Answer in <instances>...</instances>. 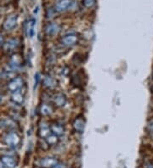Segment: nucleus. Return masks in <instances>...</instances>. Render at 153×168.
Masks as SVG:
<instances>
[{"instance_id": "nucleus-1", "label": "nucleus", "mask_w": 153, "mask_h": 168, "mask_svg": "<svg viewBox=\"0 0 153 168\" xmlns=\"http://www.w3.org/2000/svg\"><path fill=\"white\" fill-rule=\"evenodd\" d=\"M4 143L11 148H15L21 143V137L15 132H10L4 136Z\"/></svg>"}, {"instance_id": "nucleus-2", "label": "nucleus", "mask_w": 153, "mask_h": 168, "mask_svg": "<svg viewBox=\"0 0 153 168\" xmlns=\"http://www.w3.org/2000/svg\"><path fill=\"white\" fill-rule=\"evenodd\" d=\"M23 84H24V81H23V79H22V77H15V78H13L10 82H8L7 88L9 91L14 93V92H16L18 91V90H20V89L22 88Z\"/></svg>"}, {"instance_id": "nucleus-3", "label": "nucleus", "mask_w": 153, "mask_h": 168, "mask_svg": "<svg viewBox=\"0 0 153 168\" xmlns=\"http://www.w3.org/2000/svg\"><path fill=\"white\" fill-rule=\"evenodd\" d=\"M59 163V161L55 157H45L39 160L37 162L38 167L41 168H55Z\"/></svg>"}, {"instance_id": "nucleus-4", "label": "nucleus", "mask_w": 153, "mask_h": 168, "mask_svg": "<svg viewBox=\"0 0 153 168\" xmlns=\"http://www.w3.org/2000/svg\"><path fill=\"white\" fill-rule=\"evenodd\" d=\"M17 19L18 16L17 15H10L5 19L3 24V28L5 31H10V30L14 29L17 24Z\"/></svg>"}, {"instance_id": "nucleus-5", "label": "nucleus", "mask_w": 153, "mask_h": 168, "mask_svg": "<svg viewBox=\"0 0 153 168\" xmlns=\"http://www.w3.org/2000/svg\"><path fill=\"white\" fill-rule=\"evenodd\" d=\"M78 41V37L75 34H68V35H66L65 37H63L61 38V44L64 45V46H66V47H71V46H73L77 43Z\"/></svg>"}, {"instance_id": "nucleus-6", "label": "nucleus", "mask_w": 153, "mask_h": 168, "mask_svg": "<svg viewBox=\"0 0 153 168\" xmlns=\"http://www.w3.org/2000/svg\"><path fill=\"white\" fill-rule=\"evenodd\" d=\"M19 45V42L17 39L15 38H11L10 40H8L7 42H4L3 48H4V52L6 53H10V52L15 51V49L17 48Z\"/></svg>"}, {"instance_id": "nucleus-7", "label": "nucleus", "mask_w": 153, "mask_h": 168, "mask_svg": "<svg viewBox=\"0 0 153 168\" xmlns=\"http://www.w3.org/2000/svg\"><path fill=\"white\" fill-rule=\"evenodd\" d=\"M72 4V0H60L57 2V4H55V10L56 12H64L67 10Z\"/></svg>"}, {"instance_id": "nucleus-8", "label": "nucleus", "mask_w": 153, "mask_h": 168, "mask_svg": "<svg viewBox=\"0 0 153 168\" xmlns=\"http://www.w3.org/2000/svg\"><path fill=\"white\" fill-rule=\"evenodd\" d=\"M73 127L74 130L77 132H83L84 131V128H85V120L82 117L76 118L73 121Z\"/></svg>"}, {"instance_id": "nucleus-9", "label": "nucleus", "mask_w": 153, "mask_h": 168, "mask_svg": "<svg viewBox=\"0 0 153 168\" xmlns=\"http://www.w3.org/2000/svg\"><path fill=\"white\" fill-rule=\"evenodd\" d=\"M5 167L7 168H15L16 163H15L14 158L10 155H3L0 159Z\"/></svg>"}, {"instance_id": "nucleus-10", "label": "nucleus", "mask_w": 153, "mask_h": 168, "mask_svg": "<svg viewBox=\"0 0 153 168\" xmlns=\"http://www.w3.org/2000/svg\"><path fill=\"white\" fill-rule=\"evenodd\" d=\"M60 31H61V27L57 23L49 24L46 27V33L49 36H55L60 32Z\"/></svg>"}, {"instance_id": "nucleus-11", "label": "nucleus", "mask_w": 153, "mask_h": 168, "mask_svg": "<svg viewBox=\"0 0 153 168\" xmlns=\"http://www.w3.org/2000/svg\"><path fill=\"white\" fill-rule=\"evenodd\" d=\"M34 26H35V20L34 19H32L30 21L26 24V36H28L31 38H33V36H34Z\"/></svg>"}, {"instance_id": "nucleus-12", "label": "nucleus", "mask_w": 153, "mask_h": 168, "mask_svg": "<svg viewBox=\"0 0 153 168\" xmlns=\"http://www.w3.org/2000/svg\"><path fill=\"white\" fill-rule=\"evenodd\" d=\"M15 127V121L11 119L6 118V119H1L0 120V128L2 129H12Z\"/></svg>"}, {"instance_id": "nucleus-13", "label": "nucleus", "mask_w": 153, "mask_h": 168, "mask_svg": "<svg viewBox=\"0 0 153 168\" xmlns=\"http://www.w3.org/2000/svg\"><path fill=\"white\" fill-rule=\"evenodd\" d=\"M22 58L19 54H15L12 55V57L10 58V65L13 68H17L19 66H22Z\"/></svg>"}, {"instance_id": "nucleus-14", "label": "nucleus", "mask_w": 153, "mask_h": 168, "mask_svg": "<svg viewBox=\"0 0 153 168\" xmlns=\"http://www.w3.org/2000/svg\"><path fill=\"white\" fill-rule=\"evenodd\" d=\"M11 100L16 105H22L24 102V95L20 92V90L12 93Z\"/></svg>"}, {"instance_id": "nucleus-15", "label": "nucleus", "mask_w": 153, "mask_h": 168, "mask_svg": "<svg viewBox=\"0 0 153 168\" xmlns=\"http://www.w3.org/2000/svg\"><path fill=\"white\" fill-rule=\"evenodd\" d=\"M54 103L57 107H63L66 105V98L63 94H57L54 98Z\"/></svg>"}, {"instance_id": "nucleus-16", "label": "nucleus", "mask_w": 153, "mask_h": 168, "mask_svg": "<svg viewBox=\"0 0 153 168\" xmlns=\"http://www.w3.org/2000/svg\"><path fill=\"white\" fill-rule=\"evenodd\" d=\"M50 131L52 133H54L56 136H61L64 134L65 132V129L62 127L61 125L57 124V123H54L50 126Z\"/></svg>"}, {"instance_id": "nucleus-17", "label": "nucleus", "mask_w": 153, "mask_h": 168, "mask_svg": "<svg viewBox=\"0 0 153 168\" xmlns=\"http://www.w3.org/2000/svg\"><path fill=\"white\" fill-rule=\"evenodd\" d=\"M50 134V128L46 123L43 122L39 127V136L41 138H46Z\"/></svg>"}, {"instance_id": "nucleus-18", "label": "nucleus", "mask_w": 153, "mask_h": 168, "mask_svg": "<svg viewBox=\"0 0 153 168\" xmlns=\"http://www.w3.org/2000/svg\"><path fill=\"white\" fill-rule=\"evenodd\" d=\"M44 85L48 88H53L56 86V81L50 76H45L44 78Z\"/></svg>"}, {"instance_id": "nucleus-19", "label": "nucleus", "mask_w": 153, "mask_h": 168, "mask_svg": "<svg viewBox=\"0 0 153 168\" xmlns=\"http://www.w3.org/2000/svg\"><path fill=\"white\" fill-rule=\"evenodd\" d=\"M40 114L42 116H49L52 114L53 112V110H52V108H51L50 105H49L47 104H43L42 105L40 106Z\"/></svg>"}, {"instance_id": "nucleus-20", "label": "nucleus", "mask_w": 153, "mask_h": 168, "mask_svg": "<svg viewBox=\"0 0 153 168\" xmlns=\"http://www.w3.org/2000/svg\"><path fill=\"white\" fill-rule=\"evenodd\" d=\"M46 142L49 145H55L58 142V136L55 135L54 133H52V134H49V135H48L46 138Z\"/></svg>"}, {"instance_id": "nucleus-21", "label": "nucleus", "mask_w": 153, "mask_h": 168, "mask_svg": "<svg viewBox=\"0 0 153 168\" xmlns=\"http://www.w3.org/2000/svg\"><path fill=\"white\" fill-rule=\"evenodd\" d=\"M96 0H83V4L86 8H91L95 4Z\"/></svg>"}, {"instance_id": "nucleus-22", "label": "nucleus", "mask_w": 153, "mask_h": 168, "mask_svg": "<svg viewBox=\"0 0 153 168\" xmlns=\"http://www.w3.org/2000/svg\"><path fill=\"white\" fill-rule=\"evenodd\" d=\"M39 80H40V75L39 73H37L35 75V82H34V89L37 88V84L39 82Z\"/></svg>"}, {"instance_id": "nucleus-23", "label": "nucleus", "mask_w": 153, "mask_h": 168, "mask_svg": "<svg viewBox=\"0 0 153 168\" xmlns=\"http://www.w3.org/2000/svg\"><path fill=\"white\" fill-rule=\"evenodd\" d=\"M147 129L151 132H153V120H151L148 122V124H147Z\"/></svg>"}, {"instance_id": "nucleus-24", "label": "nucleus", "mask_w": 153, "mask_h": 168, "mask_svg": "<svg viewBox=\"0 0 153 168\" xmlns=\"http://www.w3.org/2000/svg\"><path fill=\"white\" fill-rule=\"evenodd\" d=\"M4 44V38L2 35H0V48L3 47V45Z\"/></svg>"}, {"instance_id": "nucleus-25", "label": "nucleus", "mask_w": 153, "mask_h": 168, "mask_svg": "<svg viewBox=\"0 0 153 168\" xmlns=\"http://www.w3.org/2000/svg\"><path fill=\"white\" fill-rule=\"evenodd\" d=\"M146 168H153V165L151 164V163H148V164L146 165Z\"/></svg>"}, {"instance_id": "nucleus-26", "label": "nucleus", "mask_w": 153, "mask_h": 168, "mask_svg": "<svg viewBox=\"0 0 153 168\" xmlns=\"http://www.w3.org/2000/svg\"><path fill=\"white\" fill-rule=\"evenodd\" d=\"M4 164H3V162H2V161L0 160V168H4Z\"/></svg>"}, {"instance_id": "nucleus-27", "label": "nucleus", "mask_w": 153, "mask_h": 168, "mask_svg": "<svg viewBox=\"0 0 153 168\" xmlns=\"http://www.w3.org/2000/svg\"><path fill=\"white\" fill-rule=\"evenodd\" d=\"M1 101H2V97L0 96V103H1Z\"/></svg>"}, {"instance_id": "nucleus-28", "label": "nucleus", "mask_w": 153, "mask_h": 168, "mask_svg": "<svg viewBox=\"0 0 153 168\" xmlns=\"http://www.w3.org/2000/svg\"><path fill=\"white\" fill-rule=\"evenodd\" d=\"M1 76H2V73H0V77H1Z\"/></svg>"}, {"instance_id": "nucleus-29", "label": "nucleus", "mask_w": 153, "mask_h": 168, "mask_svg": "<svg viewBox=\"0 0 153 168\" xmlns=\"http://www.w3.org/2000/svg\"><path fill=\"white\" fill-rule=\"evenodd\" d=\"M37 168H41V167H37Z\"/></svg>"}]
</instances>
